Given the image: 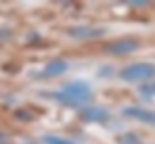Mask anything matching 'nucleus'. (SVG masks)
<instances>
[{
    "instance_id": "nucleus-4",
    "label": "nucleus",
    "mask_w": 155,
    "mask_h": 144,
    "mask_svg": "<svg viewBox=\"0 0 155 144\" xmlns=\"http://www.w3.org/2000/svg\"><path fill=\"white\" fill-rule=\"evenodd\" d=\"M124 115H126V117H132V119H136V121H140V123L155 125V111H149V109L128 107V109H124Z\"/></svg>"
},
{
    "instance_id": "nucleus-3",
    "label": "nucleus",
    "mask_w": 155,
    "mask_h": 144,
    "mask_svg": "<svg viewBox=\"0 0 155 144\" xmlns=\"http://www.w3.org/2000/svg\"><path fill=\"white\" fill-rule=\"evenodd\" d=\"M138 48V42L136 40H115V42H109L105 46V52L107 54H113V56H120V54H130Z\"/></svg>"
},
{
    "instance_id": "nucleus-9",
    "label": "nucleus",
    "mask_w": 155,
    "mask_h": 144,
    "mask_svg": "<svg viewBox=\"0 0 155 144\" xmlns=\"http://www.w3.org/2000/svg\"><path fill=\"white\" fill-rule=\"evenodd\" d=\"M8 34H11L8 29H0V40H4V38H8Z\"/></svg>"
},
{
    "instance_id": "nucleus-2",
    "label": "nucleus",
    "mask_w": 155,
    "mask_h": 144,
    "mask_svg": "<svg viewBox=\"0 0 155 144\" xmlns=\"http://www.w3.org/2000/svg\"><path fill=\"white\" fill-rule=\"evenodd\" d=\"M63 92H65L67 96H71L74 100H78V102H88V100L92 98V90H90V86H88V84H82V82L65 84Z\"/></svg>"
},
{
    "instance_id": "nucleus-8",
    "label": "nucleus",
    "mask_w": 155,
    "mask_h": 144,
    "mask_svg": "<svg viewBox=\"0 0 155 144\" xmlns=\"http://www.w3.org/2000/svg\"><path fill=\"white\" fill-rule=\"evenodd\" d=\"M44 144H76V142H69V140H63L57 136H44Z\"/></svg>"
},
{
    "instance_id": "nucleus-6",
    "label": "nucleus",
    "mask_w": 155,
    "mask_h": 144,
    "mask_svg": "<svg viewBox=\"0 0 155 144\" xmlns=\"http://www.w3.org/2000/svg\"><path fill=\"white\" fill-rule=\"evenodd\" d=\"M67 34L71 38H94V36H101L103 29H99V27H71V29H67Z\"/></svg>"
},
{
    "instance_id": "nucleus-7",
    "label": "nucleus",
    "mask_w": 155,
    "mask_h": 144,
    "mask_svg": "<svg viewBox=\"0 0 155 144\" xmlns=\"http://www.w3.org/2000/svg\"><path fill=\"white\" fill-rule=\"evenodd\" d=\"M69 69V65H67V61H52L46 65V69H44V77H57V75H61V73H65Z\"/></svg>"
},
{
    "instance_id": "nucleus-1",
    "label": "nucleus",
    "mask_w": 155,
    "mask_h": 144,
    "mask_svg": "<svg viewBox=\"0 0 155 144\" xmlns=\"http://www.w3.org/2000/svg\"><path fill=\"white\" fill-rule=\"evenodd\" d=\"M153 75H155L153 63H134V65H128L120 71V77L126 82H143V79L153 77Z\"/></svg>"
},
{
    "instance_id": "nucleus-5",
    "label": "nucleus",
    "mask_w": 155,
    "mask_h": 144,
    "mask_svg": "<svg viewBox=\"0 0 155 144\" xmlns=\"http://www.w3.org/2000/svg\"><path fill=\"white\" fill-rule=\"evenodd\" d=\"M80 115H82L84 121H105L109 117L107 109H101V107H86Z\"/></svg>"
},
{
    "instance_id": "nucleus-10",
    "label": "nucleus",
    "mask_w": 155,
    "mask_h": 144,
    "mask_svg": "<svg viewBox=\"0 0 155 144\" xmlns=\"http://www.w3.org/2000/svg\"><path fill=\"white\" fill-rule=\"evenodd\" d=\"M143 92H145V94H155V86H151L149 90H143Z\"/></svg>"
}]
</instances>
